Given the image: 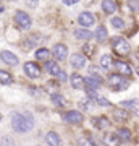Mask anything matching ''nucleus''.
<instances>
[{
    "label": "nucleus",
    "mask_w": 139,
    "mask_h": 146,
    "mask_svg": "<svg viewBox=\"0 0 139 146\" xmlns=\"http://www.w3.org/2000/svg\"><path fill=\"white\" fill-rule=\"evenodd\" d=\"M47 89H49V93H52V94H57V91H58L57 83H47Z\"/></svg>",
    "instance_id": "nucleus-32"
},
{
    "label": "nucleus",
    "mask_w": 139,
    "mask_h": 146,
    "mask_svg": "<svg viewBox=\"0 0 139 146\" xmlns=\"http://www.w3.org/2000/svg\"><path fill=\"white\" fill-rule=\"evenodd\" d=\"M138 104H139L138 101H123V102H121V107H123V109H134Z\"/></svg>",
    "instance_id": "nucleus-31"
},
{
    "label": "nucleus",
    "mask_w": 139,
    "mask_h": 146,
    "mask_svg": "<svg viewBox=\"0 0 139 146\" xmlns=\"http://www.w3.org/2000/svg\"><path fill=\"white\" fill-rule=\"evenodd\" d=\"M36 58L37 60H44V62H49V58H50V50L49 49H37L36 52Z\"/></svg>",
    "instance_id": "nucleus-21"
},
{
    "label": "nucleus",
    "mask_w": 139,
    "mask_h": 146,
    "mask_svg": "<svg viewBox=\"0 0 139 146\" xmlns=\"http://www.w3.org/2000/svg\"><path fill=\"white\" fill-rule=\"evenodd\" d=\"M57 78H58V81H67L68 75H67V73H65V72H63V70H62V72H60V73H58V75H57Z\"/></svg>",
    "instance_id": "nucleus-34"
},
{
    "label": "nucleus",
    "mask_w": 139,
    "mask_h": 146,
    "mask_svg": "<svg viewBox=\"0 0 139 146\" xmlns=\"http://www.w3.org/2000/svg\"><path fill=\"white\" fill-rule=\"evenodd\" d=\"M63 117H65V122L73 123V125H79V123H82V120H84L82 114L81 112H78V110H68Z\"/></svg>",
    "instance_id": "nucleus-6"
},
{
    "label": "nucleus",
    "mask_w": 139,
    "mask_h": 146,
    "mask_svg": "<svg viewBox=\"0 0 139 146\" xmlns=\"http://www.w3.org/2000/svg\"><path fill=\"white\" fill-rule=\"evenodd\" d=\"M13 83V78L8 72H3L0 70V84H11Z\"/></svg>",
    "instance_id": "nucleus-26"
},
{
    "label": "nucleus",
    "mask_w": 139,
    "mask_h": 146,
    "mask_svg": "<svg viewBox=\"0 0 139 146\" xmlns=\"http://www.w3.org/2000/svg\"><path fill=\"white\" fill-rule=\"evenodd\" d=\"M11 127L20 133H26L34 127V119L28 114H13L11 117Z\"/></svg>",
    "instance_id": "nucleus-1"
},
{
    "label": "nucleus",
    "mask_w": 139,
    "mask_h": 146,
    "mask_svg": "<svg viewBox=\"0 0 139 146\" xmlns=\"http://www.w3.org/2000/svg\"><path fill=\"white\" fill-rule=\"evenodd\" d=\"M120 143H123V141L120 140L118 135L107 133V135L103 136V145H105V146H120Z\"/></svg>",
    "instance_id": "nucleus-13"
},
{
    "label": "nucleus",
    "mask_w": 139,
    "mask_h": 146,
    "mask_svg": "<svg viewBox=\"0 0 139 146\" xmlns=\"http://www.w3.org/2000/svg\"><path fill=\"white\" fill-rule=\"evenodd\" d=\"M112 49H113V52L120 57H126L131 50V47L126 41H125L123 37H113L112 39Z\"/></svg>",
    "instance_id": "nucleus-3"
},
{
    "label": "nucleus",
    "mask_w": 139,
    "mask_h": 146,
    "mask_svg": "<svg viewBox=\"0 0 139 146\" xmlns=\"http://www.w3.org/2000/svg\"><path fill=\"white\" fill-rule=\"evenodd\" d=\"M15 23H16V26L20 28V29H29L32 21H31V16L28 15V13L18 10L15 13Z\"/></svg>",
    "instance_id": "nucleus-4"
},
{
    "label": "nucleus",
    "mask_w": 139,
    "mask_h": 146,
    "mask_svg": "<svg viewBox=\"0 0 139 146\" xmlns=\"http://www.w3.org/2000/svg\"><path fill=\"white\" fill-rule=\"evenodd\" d=\"M79 106H81L84 110H92L94 109V106H96V101H94V98H84V99L79 102Z\"/></svg>",
    "instance_id": "nucleus-20"
},
{
    "label": "nucleus",
    "mask_w": 139,
    "mask_h": 146,
    "mask_svg": "<svg viewBox=\"0 0 139 146\" xmlns=\"http://www.w3.org/2000/svg\"><path fill=\"white\" fill-rule=\"evenodd\" d=\"M96 39H97L99 42H105L108 39V33H107V29H105V26H99L97 29H96Z\"/></svg>",
    "instance_id": "nucleus-17"
},
{
    "label": "nucleus",
    "mask_w": 139,
    "mask_h": 146,
    "mask_svg": "<svg viewBox=\"0 0 139 146\" xmlns=\"http://www.w3.org/2000/svg\"><path fill=\"white\" fill-rule=\"evenodd\" d=\"M113 117L117 120H128V112H126L123 107H120V109H113Z\"/></svg>",
    "instance_id": "nucleus-27"
},
{
    "label": "nucleus",
    "mask_w": 139,
    "mask_h": 146,
    "mask_svg": "<svg viewBox=\"0 0 139 146\" xmlns=\"http://www.w3.org/2000/svg\"><path fill=\"white\" fill-rule=\"evenodd\" d=\"M112 26L117 29H121V28H125V21L121 18H112Z\"/></svg>",
    "instance_id": "nucleus-30"
},
{
    "label": "nucleus",
    "mask_w": 139,
    "mask_h": 146,
    "mask_svg": "<svg viewBox=\"0 0 139 146\" xmlns=\"http://www.w3.org/2000/svg\"><path fill=\"white\" fill-rule=\"evenodd\" d=\"M68 55V47L65 44H55L53 46V57L55 60H65Z\"/></svg>",
    "instance_id": "nucleus-8"
},
{
    "label": "nucleus",
    "mask_w": 139,
    "mask_h": 146,
    "mask_svg": "<svg viewBox=\"0 0 139 146\" xmlns=\"http://www.w3.org/2000/svg\"><path fill=\"white\" fill-rule=\"evenodd\" d=\"M52 102H53V106L55 107H65L67 106V99L63 98L62 94H52Z\"/></svg>",
    "instance_id": "nucleus-19"
},
{
    "label": "nucleus",
    "mask_w": 139,
    "mask_h": 146,
    "mask_svg": "<svg viewBox=\"0 0 139 146\" xmlns=\"http://www.w3.org/2000/svg\"><path fill=\"white\" fill-rule=\"evenodd\" d=\"M45 70L50 73V75H53V76H57L58 73L62 72V70H60V67L57 65V62H50V60L45 63Z\"/></svg>",
    "instance_id": "nucleus-18"
},
{
    "label": "nucleus",
    "mask_w": 139,
    "mask_h": 146,
    "mask_svg": "<svg viewBox=\"0 0 139 146\" xmlns=\"http://www.w3.org/2000/svg\"><path fill=\"white\" fill-rule=\"evenodd\" d=\"M0 58H2L7 65H11V67L18 65V57H16L13 52H10V50H3V52L0 54Z\"/></svg>",
    "instance_id": "nucleus-10"
},
{
    "label": "nucleus",
    "mask_w": 139,
    "mask_h": 146,
    "mask_svg": "<svg viewBox=\"0 0 139 146\" xmlns=\"http://www.w3.org/2000/svg\"><path fill=\"white\" fill-rule=\"evenodd\" d=\"M129 5H131V8H134V10H138V8H139L138 2H129Z\"/></svg>",
    "instance_id": "nucleus-36"
},
{
    "label": "nucleus",
    "mask_w": 139,
    "mask_h": 146,
    "mask_svg": "<svg viewBox=\"0 0 139 146\" xmlns=\"http://www.w3.org/2000/svg\"><path fill=\"white\" fill-rule=\"evenodd\" d=\"M41 37V34H32V36H29L28 39H26V44H24V47L26 49H31V47H36L37 44H39V39Z\"/></svg>",
    "instance_id": "nucleus-22"
},
{
    "label": "nucleus",
    "mask_w": 139,
    "mask_h": 146,
    "mask_svg": "<svg viewBox=\"0 0 139 146\" xmlns=\"http://www.w3.org/2000/svg\"><path fill=\"white\" fill-rule=\"evenodd\" d=\"M74 37L76 39H84V41H88V39H91L92 37V33L91 31H88V29H76L74 31Z\"/></svg>",
    "instance_id": "nucleus-23"
},
{
    "label": "nucleus",
    "mask_w": 139,
    "mask_h": 146,
    "mask_svg": "<svg viewBox=\"0 0 139 146\" xmlns=\"http://www.w3.org/2000/svg\"><path fill=\"white\" fill-rule=\"evenodd\" d=\"M94 52H96V46H94L92 42H86V44L82 46V54H84L86 57H92Z\"/></svg>",
    "instance_id": "nucleus-25"
},
{
    "label": "nucleus",
    "mask_w": 139,
    "mask_h": 146,
    "mask_svg": "<svg viewBox=\"0 0 139 146\" xmlns=\"http://www.w3.org/2000/svg\"><path fill=\"white\" fill-rule=\"evenodd\" d=\"M102 10L105 11V13H108V15H112V13L117 11V3H115L113 0H103L102 2Z\"/></svg>",
    "instance_id": "nucleus-16"
},
{
    "label": "nucleus",
    "mask_w": 139,
    "mask_h": 146,
    "mask_svg": "<svg viewBox=\"0 0 139 146\" xmlns=\"http://www.w3.org/2000/svg\"><path fill=\"white\" fill-rule=\"evenodd\" d=\"M24 3L29 7V8H36L37 7V0H24Z\"/></svg>",
    "instance_id": "nucleus-33"
},
{
    "label": "nucleus",
    "mask_w": 139,
    "mask_h": 146,
    "mask_svg": "<svg viewBox=\"0 0 139 146\" xmlns=\"http://www.w3.org/2000/svg\"><path fill=\"white\" fill-rule=\"evenodd\" d=\"M78 21H79V25H81L82 28H89L96 23V16H94L91 11H82V13H79V16H78Z\"/></svg>",
    "instance_id": "nucleus-7"
},
{
    "label": "nucleus",
    "mask_w": 139,
    "mask_h": 146,
    "mask_svg": "<svg viewBox=\"0 0 139 146\" xmlns=\"http://www.w3.org/2000/svg\"><path fill=\"white\" fill-rule=\"evenodd\" d=\"M24 73L29 76V78H39L41 76V68H39V65L37 63H34V62H26L24 63Z\"/></svg>",
    "instance_id": "nucleus-5"
},
{
    "label": "nucleus",
    "mask_w": 139,
    "mask_h": 146,
    "mask_svg": "<svg viewBox=\"0 0 139 146\" xmlns=\"http://www.w3.org/2000/svg\"><path fill=\"white\" fill-rule=\"evenodd\" d=\"M79 0H63V3L65 5H74V3H78Z\"/></svg>",
    "instance_id": "nucleus-35"
},
{
    "label": "nucleus",
    "mask_w": 139,
    "mask_h": 146,
    "mask_svg": "<svg viewBox=\"0 0 139 146\" xmlns=\"http://www.w3.org/2000/svg\"><path fill=\"white\" fill-rule=\"evenodd\" d=\"M45 141L49 143L50 146H62V138H60V135H57L55 131H49L45 135Z\"/></svg>",
    "instance_id": "nucleus-14"
},
{
    "label": "nucleus",
    "mask_w": 139,
    "mask_h": 146,
    "mask_svg": "<svg viewBox=\"0 0 139 146\" xmlns=\"http://www.w3.org/2000/svg\"><path fill=\"white\" fill-rule=\"evenodd\" d=\"M100 65H102L103 70H110V68L113 67V58L110 57V55H103L102 58H100Z\"/></svg>",
    "instance_id": "nucleus-24"
},
{
    "label": "nucleus",
    "mask_w": 139,
    "mask_h": 146,
    "mask_svg": "<svg viewBox=\"0 0 139 146\" xmlns=\"http://www.w3.org/2000/svg\"><path fill=\"white\" fill-rule=\"evenodd\" d=\"M94 101H96V104L102 106V107H107V106H110V101L105 99V98H102V96H99V94H96V96H92Z\"/></svg>",
    "instance_id": "nucleus-29"
},
{
    "label": "nucleus",
    "mask_w": 139,
    "mask_h": 146,
    "mask_svg": "<svg viewBox=\"0 0 139 146\" xmlns=\"http://www.w3.org/2000/svg\"><path fill=\"white\" fill-rule=\"evenodd\" d=\"M108 88L113 89V91H123L129 86V81L125 78L123 75H120V73H115V75H110L108 76Z\"/></svg>",
    "instance_id": "nucleus-2"
},
{
    "label": "nucleus",
    "mask_w": 139,
    "mask_h": 146,
    "mask_svg": "<svg viewBox=\"0 0 139 146\" xmlns=\"http://www.w3.org/2000/svg\"><path fill=\"white\" fill-rule=\"evenodd\" d=\"M94 125L97 127V130H108L110 120H108L105 115H100V117H97V119H94Z\"/></svg>",
    "instance_id": "nucleus-15"
},
{
    "label": "nucleus",
    "mask_w": 139,
    "mask_h": 146,
    "mask_svg": "<svg viewBox=\"0 0 139 146\" xmlns=\"http://www.w3.org/2000/svg\"><path fill=\"white\" fill-rule=\"evenodd\" d=\"M115 67H117V72L120 73V75H123V76H131L133 75V70H131V67H129L126 62H117L115 63Z\"/></svg>",
    "instance_id": "nucleus-12"
},
{
    "label": "nucleus",
    "mask_w": 139,
    "mask_h": 146,
    "mask_svg": "<svg viewBox=\"0 0 139 146\" xmlns=\"http://www.w3.org/2000/svg\"><path fill=\"white\" fill-rule=\"evenodd\" d=\"M0 120H2V114H0Z\"/></svg>",
    "instance_id": "nucleus-37"
},
{
    "label": "nucleus",
    "mask_w": 139,
    "mask_h": 146,
    "mask_svg": "<svg viewBox=\"0 0 139 146\" xmlns=\"http://www.w3.org/2000/svg\"><path fill=\"white\" fill-rule=\"evenodd\" d=\"M86 58L88 57H86L84 54H73L70 60H71V65L74 68H84L86 67V62H88Z\"/></svg>",
    "instance_id": "nucleus-9"
},
{
    "label": "nucleus",
    "mask_w": 139,
    "mask_h": 146,
    "mask_svg": "<svg viewBox=\"0 0 139 146\" xmlns=\"http://www.w3.org/2000/svg\"><path fill=\"white\" fill-rule=\"evenodd\" d=\"M70 81H71V86H73L74 89H82L84 86H86V78H82L79 73H74V75H71Z\"/></svg>",
    "instance_id": "nucleus-11"
},
{
    "label": "nucleus",
    "mask_w": 139,
    "mask_h": 146,
    "mask_svg": "<svg viewBox=\"0 0 139 146\" xmlns=\"http://www.w3.org/2000/svg\"><path fill=\"white\" fill-rule=\"evenodd\" d=\"M117 135L120 136V140L121 141H129L131 138H133V135H131V131H129L128 128H120Z\"/></svg>",
    "instance_id": "nucleus-28"
}]
</instances>
